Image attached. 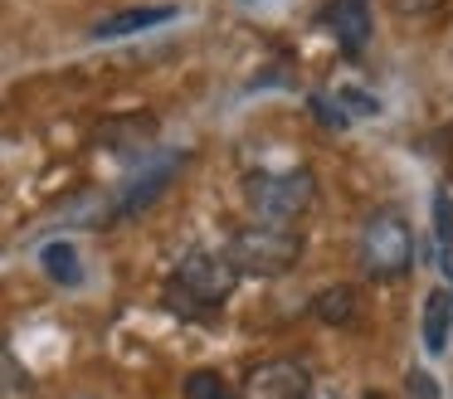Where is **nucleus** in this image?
Segmentation results:
<instances>
[{
	"label": "nucleus",
	"instance_id": "nucleus-1",
	"mask_svg": "<svg viewBox=\"0 0 453 399\" xmlns=\"http://www.w3.org/2000/svg\"><path fill=\"white\" fill-rule=\"evenodd\" d=\"M239 278H244V268H239L229 253L190 249L186 258L176 263L171 282H166V307L176 311V317H205V311L219 307V302L234 297Z\"/></svg>",
	"mask_w": 453,
	"mask_h": 399
},
{
	"label": "nucleus",
	"instance_id": "nucleus-6",
	"mask_svg": "<svg viewBox=\"0 0 453 399\" xmlns=\"http://www.w3.org/2000/svg\"><path fill=\"white\" fill-rule=\"evenodd\" d=\"M312 385L317 380L303 360H264L244 375V399H303Z\"/></svg>",
	"mask_w": 453,
	"mask_h": 399
},
{
	"label": "nucleus",
	"instance_id": "nucleus-18",
	"mask_svg": "<svg viewBox=\"0 0 453 399\" xmlns=\"http://www.w3.org/2000/svg\"><path fill=\"white\" fill-rule=\"evenodd\" d=\"M361 399H380V395H361Z\"/></svg>",
	"mask_w": 453,
	"mask_h": 399
},
{
	"label": "nucleus",
	"instance_id": "nucleus-11",
	"mask_svg": "<svg viewBox=\"0 0 453 399\" xmlns=\"http://www.w3.org/2000/svg\"><path fill=\"white\" fill-rule=\"evenodd\" d=\"M312 311L326 321V326H351L356 321V292L351 288H326L312 297Z\"/></svg>",
	"mask_w": 453,
	"mask_h": 399
},
{
	"label": "nucleus",
	"instance_id": "nucleus-12",
	"mask_svg": "<svg viewBox=\"0 0 453 399\" xmlns=\"http://www.w3.org/2000/svg\"><path fill=\"white\" fill-rule=\"evenodd\" d=\"M434 249H439L443 272H453V195L434 190Z\"/></svg>",
	"mask_w": 453,
	"mask_h": 399
},
{
	"label": "nucleus",
	"instance_id": "nucleus-3",
	"mask_svg": "<svg viewBox=\"0 0 453 399\" xmlns=\"http://www.w3.org/2000/svg\"><path fill=\"white\" fill-rule=\"evenodd\" d=\"M244 204L254 219L297 224L317 204V180L312 171H258L244 180Z\"/></svg>",
	"mask_w": 453,
	"mask_h": 399
},
{
	"label": "nucleus",
	"instance_id": "nucleus-4",
	"mask_svg": "<svg viewBox=\"0 0 453 399\" xmlns=\"http://www.w3.org/2000/svg\"><path fill=\"white\" fill-rule=\"evenodd\" d=\"M297 253H303V234H297L293 224H268V219H254L249 229L234 234V243H229V258L244 272H254V278H278V272H288L297 263Z\"/></svg>",
	"mask_w": 453,
	"mask_h": 399
},
{
	"label": "nucleus",
	"instance_id": "nucleus-5",
	"mask_svg": "<svg viewBox=\"0 0 453 399\" xmlns=\"http://www.w3.org/2000/svg\"><path fill=\"white\" fill-rule=\"evenodd\" d=\"M186 165V151H166V156H142V165L132 171V180L118 190V204L112 210L118 214H137V210H147L151 200H157L161 190L171 185V175Z\"/></svg>",
	"mask_w": 453,
	"mask_h": 399
},
{
	"label": "nucleus",
	"instance_id": "nucleus-13",
	"mask_svg": "<svg viewBox=\"0 0 453 399\" xmlns=\"http://www.w3.org/2000/svg\"><path fill=\"white\" fill-rule=\"evenodd\" d=\"M186 399H239V389H229V380L219 375V370H190Z\"/></svg>",
	"mask_w": 453,
	"mask_h": 399
},
{
	"label": "nucleus",
	"instance_id": "nucleus-2",
	"mask_svg": "<svg viewBox=\"0 0 453 399\" xmlns=\"http://www.w3.org/2000/svg\"><path fill=\"white\" fill-rule=\"evenodd\" d=\"M356 258H361V272L365 278H404L414 263V234H410V219H404L400 210H375L365 214L361 224V243H356Z\"/></svg>",
	"mask_w": 453,
	"mask_h": 399
},
{
	"label": "nucleus",
	"instance_id": "nucleus-9",
	"mask_svg": "<svg viewBox=\"0 0 453 399\" xmlns=\"http://www.w3.org/2000/svg\"><path fill=\"white\" fill-rule=\"evenodd\" d=\"M449 331H453V292L434 288L429 297H424V350L443 356V350H449Z\"/></svg>",
	"mask_w": 453,
	"mask_h": 399
},
{
	"label": "nucleus",
	"instance_id": "nucleus-14",
	"mask_svg": "<svg viewBox=\"0 0 453 399\" xmlns=\"http://www.w3.org/2000/svg\"><path fill=\"white\" fill-rule=\"evenodd\" d=\"M336 103H342V112L351 117H375L380 112V103H375V97H365V93H351V88H342V93H336Z\"/></svg>",
	"mask_w": 453,
	"mask_h": 399
},
{
	"label": "nucleus",
	"instance_id": "nucleus-7",
	"mask_svg": "<svg viewBox=\"0 0 453 399\" xmlns=\"http://www.w3.org/2000/svg\"><path fill=\"white\" fill-rule=\"evenodd\" d=\"M180 10L176 5H137V10H118V15H103L93 25V39H122V35H142V29L171 25Z\"/></svg>",
	"mask_w": 453,
	"mask_h": 399
},
{
	"label": "nucleus",
	"instance_id": "nucleus-8",
	"mask_svg": "<svg viewBox=\"0 0 453 399\" xmlns=\"http://www.w3.org/2000/svg\"><path fill=\"white\" fill-rule=\"evenodd\" d=\"M332 29L342 39V54H361L365 39H371V10H365V0H336Z\"/></svg>",
	"mask_w": 453,
	"mask_h": 399
},
{
	"label": "nucleus",
	"instance_id": "nucleus-19",
	"mask_svg": "<svg viewBox=\"0 0 453 399\" xmlns=\"http://www.w3.org/2000/svg\"><path fill=\"white\" fill-rule=\"evenodd\" d=\"M449 278H453V272H449ZM449 292H453V288H449Z\"/></svg>",
	"mask_w": 453,
	"mask_h": 399
},
{
	"label": "nucleus",
	"instance_id": "nucleus-10",
	"mask_svg": "<svg viewBox=\"0 0 453 399\" xmlns=\"http://www.w3.org/2000/svg\"><path fill=\"white\" fill-rule=\"evenodd\" d=\"M40 263H44V272H50L54 282H64V288H79V282H83L79 249H73V243H64V239L44 243V249H40Z\"/></svg>",
	"mask_w": 453,
	"mask_h": 399
},
{
	"label": "nucleus",
	"instance_id": "nucleus-16",
	"mask_svg": "<svg viewBox=\"0 0 453 399\" xmlns=\"http://www.w3.org/2000/svg\"><path fill=\"white\" fill-rule=\"evenodd\" d=\"M400 15H429V10H439V0H390Z\"/></svg>",
	"mask_w": 453,
	"mask_h": 399
},
{
	"label": "nucleus",
	"instance_id": "nucleus-15",
	"mask_svg": "<svg viewBox=\"0 0 453 399\" xmlns=\"http://www.w3.org/2000/svg\"><path fill=\"white\" fill-rule=\"evenodd\" d=\"M404 389H410V399H439V385H434L429 370H410V375H404Z\"/></svg>",
	"mask_w": 453,
	"mask_h": 399
},
{
	"label": "nucleus",
	"instance_id": "nucleus-17",
	"mask_svg": "<svg viewBox=\"0 0 453 399\" xmlns=\"http://www.w3.org/2000/svg\"><path fill=\"white\" fill-rule=\"evenodd\" d=\"M303 399H342V389H336V385H312Z\"/></svg>",
	"mask_w": 453,
	"mask_h": 399
}]
</instances>
